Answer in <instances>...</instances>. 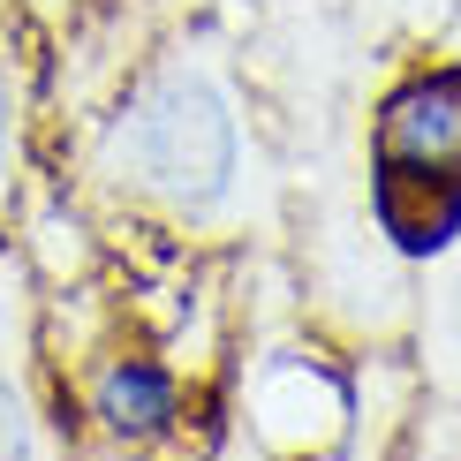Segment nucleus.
Masks as SVG:
<instances>
[{"label": "nucleus", "mask_w": 461, "mask_h": 461, "mask_svg": "<svg viewBox=\"0 0 461 461\" xmlns=\"http://www.w3.org/2000/svg\"><path fill=\"white\" fill-rule=\"evenodd\" d=\"M68 175L76 204L182 249L280 235L287 220L273 129L242 76L235 31H220L212 15L175 23L113 84V99L68 144Z\"/></svg>", "instance_id": "f257e3e1"}, {"label": "nucleus", "mask_w": 461, "mask_h": 461, "mask_svg": "<svg viewBox=\"0 0 461 461\" xmlns=\"http://www.w3.org/2000/svg\"><path fill=\"white\" fill-rule=\"evenodd\" d=\"M356 386L303 340H258L242 356V438L265 461H325L348 431Z\"/></svg>", "instance_id": "f03ea898"}, {"label": "nucleus", "mask_w": 461, "mask_h": 461, "mask_svg": "<svg viewBox=\"0 0 461 461\" xmlns=\"http://www.w3.org/2000/svg\"><path fill=\"white\" fill-rule=\"evenodd\" d=\"M76 424L61 409L38 333V273L23 242L0 235V461H68Z\"/></svg>", "instance_id": "7ed1b4c3"}, {"label": "nucleus", "mask_w": 461, "mask_h": 461, "mask_svg": "<svg viewBox=\"0 0 461 461\" xmlns=\"http://www.w3.org/2000/svg\"><path fill=\"white\" fill-rule=\"evenodd\" d=\"M363 159L461 167V61L401 68L363 113Z\"/></svg>", "instance_id": "20e7f679"}, {"label": "nucleus", "mask_w": 461, "mask_h": 461, "mask_svg": "<svg viewBox=\"0 0 461 461\" xmlns=\"http://www.w3.org/2000/svg\"><path fill=\"white\" fill-rule=\"evenodd\" d=\"M363 212L378 242L409 265H431L461 235V167H401V159H363Z\"/></svg>", "instance_id": "39448f33"}, {"label": "nucleus", "mask_w": 461, "mask_h": 461, "mask_svg": "<svg viewBox=\"0 0 461 461\" xmlns=\"http://www.w3.org/2000/svg\"><path fill=\"white\" fill-rule=\"evenodd\" d=\"M416 371L438 401H461V235L416 265Z\"/></svg>", "instance_id": "423d86ee"}, {"label": "nucleus", "mask_w": 461, "mask_h": 461, "mask_svg": "<svg viewBox=\"0 0 461 461\" xmlns=\"http://www.w3.org/2000/svg\"><path fill=\"white\" fill-rule=\"evenodd\" d=\"M348 15H356V31L371 38V46H393V38H431V31H447L454 0H348Z\"/></svg>", "instance_id": "0eeeda50"}, {"label": "nucleus", "mask_w": 461, "mask_h": 461, "mask_svg": "<svg viewBox=\"0 0 461 461\" xmlns=\"http://www.w3.org/2000/svg\"><path fill=\"white\" fill-rule=\"evenodd\" d=\"M23 8H31V23H38V38H53L61 23H76V15H84L91 0H23Z\"/></svg>", "instance_id": "6e6552de"}, {"label": "nucleus", "mask_w": 461, "mask_h": 461, "mask_svg": "<svg viewBox=\"0 0 461 461\" xmlns=\"http://www.w3.org/2000/svg\"><path fill=\"white\" fill-rule=\"evenodd\" d=\"M447 53L461 61V0H454V15H447Z\"/></svg>", "instance_id": "1a4fd4ad"}, {"label": "nucleus", "mask_w": 461, "mask_h": 461, "mask_svg": "<svg viewBox=\"0 0 461 461\" xmlns=\"http://www.w3.org/2000/svg\"><path fill=\"white\" fill-rule=\"evenodd\" d=\"M220 461H265V454H258V447H249V438H235V447H227Z\"/></svg>", "instance_id": "9d476101"}]
</instances>
